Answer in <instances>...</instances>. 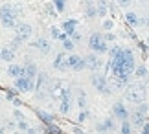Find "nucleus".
I'll list each match as a JSON object with an SVG mask.
<instances>
[{
    "label": "nucleus",
    "mask_w": 149,
    "mask_h": 134,
    "mask_svg": "<svg viewBox=\"0 0 149 134\" xmlns=\"http://www.w3.org/2000/svg\"><path fill=\"white\" fill-rule=\"evenodd\" d=\"M114 129H116V121L111 119V118H107L103 123L96 125V131H98V132H111V131H114Z\"/></svg>",
    "instance_id": "nucleus-16"
},
{
    "label": "nucleus",
    "mask_w": 149,
    "mask_h": 134,
    "mask_svg": "<svg viewBox=\"0 0 149 134\" xmlns=\"http://www.w3.org/2000/svg\"><path fill=\"white\" fill-rule=\"evenodd\" d=\"M8 75L9 77H13V79H17V77H20V75H26L24 74V65H17V62H9L8 65Z\"/></svg>",
    "instance_id": "nucleus-15"
},
{
    "label": "nucleus",
    "mask_w": 149,
    "mask_h": 134,
    "mask_svg": "<svg viewBox=\"0 0 149 134\" xmlns=\"http://www.w3.org/2000/svg\"><path fill=\"white\" fill-rule=\"evenodd\" d=\"M96 9H98V17H105L107 11H109L107 0H98V2H96Z\"/></svg>",
    "instance_id": "nucleus-25"
},
{
    "label": "nucleus",
    "mask_w": 149,
    "mask_h": 134,
    "mask_svg": "<svg viewBox=\"0 0 149 134\" xmlns=\"http://www.w3.org/2000/svg\"><path fill=\"white\" fill-rule=\"evenodd\" d=\"M15 134H17V132H15Z\"/></svg>",
    "instance_id": "nucleus-45"
},
{
    "label": "nucleus",
    "mask_w": 149,
    "mask_h": 134,
    "mask_svg": "<svg viewBox=\"0 0 149 134\" xmlns=\"http://www.w3.org/2000/svg\"><path fill=\"white\" fill-rule=\"evenodd\" d=\"M6 99H8V101H13V99H15V92H13V90H9L8 94H6Z\"/></svg>",
    "instance_id": "nucleus-37"
},
{
    "label": "nucleus",
    "mask_w": 149,
    "mask_h": 134,
    "mask_svg": "<svg viewBox=\"0 0 149 134\" xmlns=\"http://www.w3.org/2000/svg\"><path fill=\"white\" fill-rule=\"evenodd\" d=\"M24 74L28 75V77L35 79L37 75H39V70H37V65H35V62H31V61H28L26 65H24Z\"/></svg>",
    "instance_id": "nucleus-20"
},
{
    "label": "nucleus",
    "mask_w": 149,
    "mask_h": 134,
    "mask_svg": "<svg viewBox=\"0 0 149 134\" xmlns=\"http://www.w3.org/2000/svg\"><path fill=\"white\" fill-rule=\"evenodd\" d=\"M131 131H133V123H131V119H125V121H122L120 132H122V134H131Z\"/></svg>",
    "instance_id": "nucleus-27"
},
{
    "label": "nucleus",
    "mask_w": 149,
    "mask_h": 134,
    "mask_svg": "<svg viewBox=\"0 0 149 134\" xmlns=\"http://www.w3.org/2000/svg\"><path fill=\"white\" fill-rule=\"evenodd\" d=\"M0 61H2V50H0Z\"/></svg>",
    "instance_id": "nucleus-43"
},
{
    "label": "nucleus",
    "mask_w": 149,
    "mask_h": 134,
    "mask_svg": "<svg viewBox=\"0 0 149 134\" xmlns=\"http://www.w3.org/2000/svg\"><path fill=\"white\" fill-rule=\"evenodd\" d=\"M19 13L20 11L13 4L0 6V22L4 28H17L19 26Z\"/></svg>",
    "instance_id": "nucleus-2"
},
{
    "label": "nucleus",
    "mask_w": 149,
    "mask_h": 134,
    "mask_svg": "<svg viewBox=\"0 0 149 134\" xmlns=\"http://www.w3.org/2000/svg\"><path fill=\"white\" fill-rule=\"evenodd\" d=\"M17 127H19V131H28L30 127H28V123H26V119H20V121H17Z\"/></svg>",
    "instance_id": "nucleus-32"
},
{
    "label": "nucleus",
    "mask_w": 149,
    "mask_h": 134,
    "mask_svg": "<svg viewBox=\"0 0 149 134\" xmlns=\"http://www.w3.org/2000/svg\"><path fill=\"white\" fill-rule=\"evenodd\" d=\"M50 33H52V39H59L61 40V31H59V28H52V30H50Z\"/></svg>",
    "instance_id": "nucleus-31"
},
{
    "label": "nucleus",
    "mask_w": 149,
    "mask_h": 134,
    "mask_svg": "<svg viewBox=\"0 0 149 134\" xmlns=\"http://www.w3.org/2000/svg\"><path fill=\"white\" fill-rule=\"evenodd\" d=\"M112 116H114V119H120V121H125V119H129V118H131V114H129L127 107H125L122 101L114 103V107H112Z\"/></svg>",
    "instance_id": "nucleus-11"
},
{
    "label": "nucleus",
    "mask_w": 149,
    "mask_h": 134,
    "mask_svg": "<svg viewBox=\"0 0 149 134\" xmlns=\"http://www.w3.org/2000/svg\"><path fill=\"white\" fill-rule=\"evenodd\" d=\"M123 97H125V101L134 103V105L144 103V99H146V86L142 83L127 85V88L123 90Z\"/></svg>",
    "instance_id": "nucleus-3"
},
{
    "label": "nucleus",
    "mask_w": 149,
    "mask_h": 134,
    "mask_svg": "<svg viewBox=\"0 0 149 134\" xmlns=\"http://www.w3.org/2000/svg\"><path fill=\"white\" fill-rule=\"evenodd\" d=\"M85 15H87L88 19H94V17H98L96 2H92V0H85Z\"/></svg>",
    "instance_id": "nucleus-19"
},
{
    "label": "nucleus",
    "mask_w": 149,
    "mask_h": 134,
    "mask_svg": "<svg viewBox=\"0 0 149 134\" xmlns=\"http://www.w3.org/2000/svg\"><path fill=\"white\" fill-rule=\"evenodd\" d=\"M109 70H111L112 77L123 79L129 83L131 75H134L136 70V61H134V53L129 48H120V51L109 61Z\"/></svg>",
    "instance_id": "nucleus-1"
},
{
    "label": "nucleus",
    "mask_w": 149,
    "mask_h": 134,
    "mask_svg": "<svg viewBox=\"0 0 149 134\" xmlns=\"http://www.w3.org/2000/svg\"><path fill=\"white\" fill-rule=\"evenodd\" d=\"M35 114H37V116H39V118H41V119H42L46 125L54 123V119H55V118H54V116H52L50 112H44V110H41V108H37V110H35Z\"/></svg>",
    "instance_id": "nucleus-23"
},
{
    "label": "nucleus",
    "mask_w": 149,
    "mask_h": 134,
    "mask_svg": "<svg viewBox=\"0 0 149 134\" xmlns=\"http://www.w3.org/2000/svg\"><path fill=\"white\" fill-rule=\"evenodd\" d=\"M140 134H149V123H146L144 127H142V132Z\"/></svg>",
    "instance_id": "nucleus-40"
},
{
    "label": "nucleus",
    "mask_w": 149,
    "mask_h": 134,
    "mask_svg": "<svg viewBox=\"0 0 149 134\" xmlns=\"http://www.w3.org/2000/svg\"><path fill=\"white\" fill-rule=\"evenodd\" d=\"M146 110H147V107L144 103H140V107L134 110L133 114H131V123H133V127H138V129H142L147 121H146Z\"/></svg>",
    "instance_id": "nucleus-7"
},
{
    "label": "nucleus",
    "mask_w": 149,
    "mask_h": 134,
    "mask_svg": "<svg viewBox=\"0 0 149 134\" xmlns=\"http://www.w3.org/2000/svg\"><path fill=\"white\" fill-rule=\"evenodd\" d=\"M70 39L74 40V42H79V40H81V33H77V31H76V33H74Z\"/></svg>",
    "instance_id": "nucleus-38"
},
{
    "label": "nucleus",
    "mask_w": 149,
    "mask_h": 134,
    "mask_svg": "<svg viewBox=\"0 0 149 134\" xmlns=\"http://www.w3.org/2000/svg\"><path fill=\"white\" fill-rule=\"evenodd\" d=\"M31 46H33L35 50H39L41 53H48V51H50V48H52V46H50V42H48L46 39H37V40H33V42H31Z\"/></svg>",
    "instance_id": "nucleus-17"
},
{
    "label": "nucleus",
    "mask_w": 149,
    "mask_h": 134,
    "mask_svg": "<svg viewBox=\"0 0 149 134\" xmlns=\"http://www.w3.org/2000/svg\"><path fill=\"white\" fill-rule=\"evenodd\" d=\"M54 6H55V9L59 11H65V6H66V0H54Z\"/></svg>",
    "instance_id": "nucleus-30"
},
{
    "label": "nucleus",
    "mask_w": 149,
    "mask_h": 134,
    "mask_svg": "<svg viewBox=\"0 0 149 134\" xmlns=\"http://www.w3.org/2000/svg\"><path fill=\"white\" fill-rule=\"evenodd\" d=\"M26 132H28V134H37V131H35V129H31V127H30V129H28Z\"/></svg>",
    "instance_id": "nucleus-41"
},
{
    "label": "nucleus",
    "mask_w": 149,
    "mask_h": 134,
    "mask_svg": "<svg viewBox=\"0 0 149 134\" xmlns=\"http://www.w3.org/2000/svg\"><path fill=\"white\" fill-rule=\"evenodd\" d=\"M112 20H105V22H103V30H107V31H111L112 30Z\"/></svg>",
    "instance_id": "nucleus-36"
},
{
    "label": "nucleus",
    "mask_w": 149,
    "mask_h": 134,
    "mask_svg": "<svg viewBox=\"0 0 149 134\" xmlns=\"http://www.w3.org/2000/svg\"><path fill=\"white\" fill-rule=\"evenodd\" d=\"M68 68L74 70V72H81V70H85L87 68V65H85V57L76 55V53L68 55Z\"/></svg>",
    "instance_id": "nucleus-12"
},
{
    "label": "nucleus",
    "mask_w": 149,
    "mask_h": 134,
    "mask_svg": "<svg viewBox=\"0 0 149 134\" xmlns=\"http://www.w3.org/2000/svg\"><path fill=\"white\" fill-rule=\"evenodd\" d=\"M70 108H72V94H70V88H68V92L61 97L59 110H61V114H68V112H70Z\"/></svg>",
    "instance_id": "nucleus-14"
},
{
    "label": "nucleus",
    "mask_w": 149,
    "mask_h": 134,
    "mask_svg": "<svg viewBox=\"0 0 149 134\" xmlns=\"http://www.w3.org/2000/svg\"><path fill=\"white\" fill-rule=\"evenodd\" d=\"M118 51H120V46H112V48H109V57H111V59H112V57L116 55Z\"/></svg>",
    "instance_id": "nucleus-33"
},
{
    "label": "nucleus",
    "mask_w": 149,
    "mask_h": 134,
    "mask_svg": "<svg viewBox=\"0 0 149 134\" xmlns=\"http://www.w3.org/2000/svg\"><path fill=\"white\" fill-rule=\"evenodd\" d=\"M103 35H105V40H107V42H112V40H114V35L112 33H103Z\"/></svg>",
    "instance_id": "nucleus-39"
},
{
    "label": "nucleus",
    "mask_w": 149,
    "mask_h": 134,
    "mask_svg": "<svg viewBox=\"0 0 149 134\" xmlns=\"http://www.w3.org/2000/svg\"><path fill=\"white\" fill-rule=\"evenodd\" d=\"M85 65H87V70H90V72H98L103 66V61L98 57V53L90 51L88 55H85Z\"/></svg>",
    "instance_id": "nucleus-10"
},
{
    "label": "nucleus",
    "mask_w": 149,
    "mask_h": 134,
    "mask_svg": "<svg viewBox=\"0 0 149 134\" xmlns=\"http://www.w3.org/2000/svg\"><path fill=\"white\" fill-rule=\"evenodd\" d=\"M77 107H79V110L87 108V92H85L83 88L77 90Z\"/></svg>",
    "instance_id": "nucleus-22"
},
{
    "label": "nucleus",
    "mask_w": 149,
    "mask_h": 134,
    "mask_svg": "<svg viewBox=\"0 0 149 134\" xmlns=\"http://www.w3.org/2000/svg\"><path fill=\"white\" fill-rule=\"evenodd\" d=\"M15 51L17 50H13V48H11V46H8V48H4L2 50V61H6V62H11V61H13L15 59Z\"/></svg>",
    "instance_id": "nucleus-24"
},
{
    "label": "nucleus",
    "mask_w": 149,
    "mask_h": 134,
    "mask_svg": "<svg viewBox=\"0 0 149 134\" xmlns=\"http://www.w3.org/2000/svg\"><path fill=\"white\" fill-rule=\"evenodd\" d=\"M131 2H133V0H118V6L120 8H129Z\"/></svg>",
    "instance_id": "nucleus-35"
},
{
    "label": "nucleus",
    "mask_w": 149,
    "mask_h": 134,
    "mask_svg": "<svg viewBox=\"0 0 149 134\" xmlns=\"http://www.w3.org/2000/svg\"><path fill=\"white\" fill-rule=\"evenodd\" d=\"M63 30H65V33L68 35V37H72V35L77 31V20H74V19L65 20V24H63Z\"/></svg>",
    "instance_id": "nucleus-18"
},
{
    "label": "nucleus",
    "mask_w": 149,
    "mask_h": 134,
    "mask_svg": "<svg viewBox=\"0 0 149 134\" xmlns=\"http://www.w3.org/2000/svg\"><path fill=\"white\" fill-rule=\"evenodd\" d=\"M90 83H92V86H94L98 92H101V94H112V88H111L109 79L105 77V75L94 72V75H90Z\"/></svg>",
    "instance_id": "nucleus-6"
},
{
    "label": "nucleus",
    "mask_w": 149,
    "mask_h": 134,
    "mask_svg": "<svg viewBox=\"0 0 149 134\" xmlns=\"http://www.w3.org/2000/svg\"><path fill=\"white\" fill-rule=\"evenodd\" d=\"M13 116H15V118H17V121H20V119H26V118H24V114H22V112H20L19 108H15V112H13Z\"/></svg>",
    "instance_id": "nucleus-34"
},
{
    "label": "nucleus",
    "mask_w": 149,
    "mask_h": 134,
    "mask_svg": "<svg viewBox=\"0 0 149 134\" xmlns=\"http://www.w3.org/2000/svg\"><path fill=\"white\" fill-rule=\"evenodd\" d=\"M13 105H15V107H20V101L17 99V97H15V99H13Z\"/></svg>",
    "instance_id": "nucleus-42"
},
{
    "label": "nucleus",
    "mask_w": 149,
    "mask_h": 134,
    "mask_svg": "<svg viewBox=\"0 0 149 134\" xmlns=\"http://www.w3.org/2000/svg\"><path fill=\"white\" fill-rule=\"evenodd\" d=\"M134 77H138V79H146V77H147V68H146L144 65L136 66V70H134Z\"/></svg>",
    "instance_id": "nucleus-26"
},
{
    "label": "nucleus",
    "mask_w": 149,
    "mask_h": 134,
    "mask_svg": "<svg viewBox=\"0 0 149 134\" xmlns=\"http://www.w3.org/2000/svg\"><path fill=\"white\" fill-rule=\"evenodd\" d=\"M63 48H65V51H72L74 48H76V42H74V40L68 37V39L63 40Z\"/></svg>",
    "instance_id": "nucleus-28"
},
{
    "label": "nucleus",
    "mask_w": 149,
    "mask_h": 134,
    "mask_svg": "<svg viewBox=\"0 0 149 134\" xmlns=\"http://www.w3.org/2000/svg\"><path fill=\"white\" fill-rule=\"evenodd\" d=\"M15 88H17V92H31L35 88V83L28 75H20V77L15 79Z\"/></svg>",
    "instance_id": "nucleus-8"
},
{
    "label": "nucleus",
    "mask_w": 149,
    "mask_h": 134,
    "mask_svg": "<svg viewBox=\"0 0 149 134\" xmlns=\"http://www.w3.org/2000/svg\"><path fill=\"white\" fill-rule=\"evenodd\" d=\"M44 131H46L48 134H61V129H59V127H57V125H54V123L46 125V129H44Z\"/></svg>",
    "instance_id": "nucleus-29"
},
{
    "label": "nucleus",
    "mask_w": 149,
    "mask_h": 134,
    "mask_svg": "<svg viewBox=\"0 0 149 134\" xmlns=\"http://www.w3.org/2000/svg\"><path fill=\"white\" fill-rule=\"evenodd\" d=\"M54 68H55V70H61V72H65V70L68 68V57H66L65 51H61V53H57V55H55Z\"/></svg>",
    "instance_id": "nucleus-13"
},
{
    "label": "nucleus",
    "mask_w": 149,
    "mask_h": 134,
    "mask_svg": "<svg viewBox=\"0 0 149 134\" xmlns=\"http://www.w3.org/2000/svg\"><path fill=\"white\" fill-rule=\"evenodd\" d=\"M52 81L48 74H39L37 75V85H35V97L37 99H46L52 92Z\"/></svg>",
    "instance_id": "nucleus-5"
},
{
    "label": "nucleus",
    "mask_w": 149,
    "mask_h": 134,
    "mask_svg": "<svg viewBox=\"0 0 149 134\" xmlns=\"http://www.w3.org/2000/svg\"><path fill=\"white\" fill-rule=\"evenodd\" d=\"M0 99H2V94H0Z\"/></svg>",
    "instance_id": "nucleus-44"
},
{
    "label": "nucleus",
    "mask_w": 149,
    "mask_h": 134,
    "mask_svg": "<svg viewBox=\"0 0 149 134\" xmlns=\"http://www.w3.org/2000/svg\"><path fill=\"white\" fill-rule=\"evenodd\" d=\"M88 48L90 51L94 53H109V42L105 40V35L100 33V31H94L92 35L88 37Z\"/></svg>",
    "instance_id": "nucleus-4"
},
{
    "label": "nucleus",
    "mask_w": 149,
    "mask_h": 134,
    "mask_svg": "<svg viewBox=\"0 0 149 134\" xmlns=\"http://www.w3.org/2000/svg\"><path fill=\"white\" fill-rule=\"evenodd\" d=\"M68 92V86L65 81H61V79H57L52 83V92H50V96H52V99H59L61 101V97L65 96Z\"/></svg>",
    "instance_id": "nucleus-9"
},
{
    "label": "nucleus",
    "mask_w": 149,
    "mask_h": 134,
    "mask_svg": "<svg viewBox=\"0 0 149 134\" xmlns=\"http://www.w3.org/2000/svg\"><path fill=\"white\" fill-rule=\"evenodd\" d=\"M125 22H127L129 26L136 28L138 24H142V19H138V15L133 13V11H129V13H125Z\"/></svg>",
    "instance_id": "nucleus-21"
}]
</instances>
